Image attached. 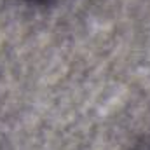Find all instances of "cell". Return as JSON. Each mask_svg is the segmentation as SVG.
<instances>
[{
  "label": "cell",
  "mask_w": 150,
  "mask_h": 150,
  "mask_svg": "<svg viewBox=\"0 0 150 150\" xmlns=\"http://www.w3.org/2000/svg\"><path fill=\"white\" fill-rule=\"evenodd\" d=\"M129 150H150V134L142 136L134 145H131V149Z\"/></svg>",
  "instance_id": "6da1fadb"
},
{
  "label": "cell",
  "mask_w": 150,
  "mask_h": 150,
  "mask_svg": "<svg viewBox=\"0 0 150 150\" xmlns=\"http://www.w3.org/2000/svg\"><path fill=\"white\" fill-rule=\"evenodd\" d=\"M35 2H40V4H47V2H54V0H35Z\"/></svg>",
  "instance_id": "7a4b0ae2"
}]
</instances>
